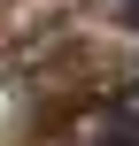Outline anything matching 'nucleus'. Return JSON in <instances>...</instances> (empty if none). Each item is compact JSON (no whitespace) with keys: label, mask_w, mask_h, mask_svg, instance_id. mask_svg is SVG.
<instances>
[{"label":"nucleus","mask_w":139,"mask_h":146,"mask_svg":"<svg viewBox=\"0 0 139 146\" xmlns=\"http://www.w3.org/2000/svg\"><path fill=\"white\" fill-rule=\"evenodd\" d=\"M124 23H132V31H139V0H124Z\"/></svg>","instance_id":"nucleus-1"}]
</instances>
